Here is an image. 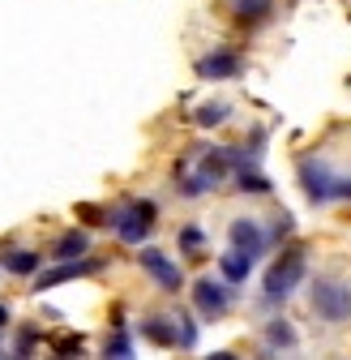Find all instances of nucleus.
Masks as SVG:
<instances>
[{"instance_id": "23", "label": "nucleus", "mask_w": 351, "mask_h": 360, "mask_svg": "<svg viewBox=\"0 0 351 360\" xmlns=\"http://www.w3.org/2000/svg\"><path fill=\"white\" fill-rule=\"evenodd\" d=\"M5 322H9V309H5V304H0V326H5Z\"/></svg>"}, {"instance_id": "12", "label": "nucleus", "mask_w": 351, "mask_h": 360, "mask_svg": "<svg viewBox=\"0 0 351 360\" xmlns=\"http://www.w3.org/2000/svg\"><path fill=\"white\" fill-rule=\"evenodd\" d=\"M86 249H91V236H86V232H65L56 245H52V257H60V262H73V257H81Z\"/></svg>"}, {"instance_id": "16", "label": "nucleus", "mask_w": 351, "mask_h": 360, "mask_svg": "<svg viewBox=\"0 0 351 360\" xmlns=\"http://www.w3.org/2000/svg\"><path fill=\"white\" fill-rule=\"evenodd\" d=\"M266 343H270V347H296V330H291L287 322H270V326H266Z\"/></svg>"}, {"instance_id": "22", "label": "nucleus", "mask_w": 351, "mask_h": 360, "mask_svg": "<svg viewBox=\"0 0 351 360\" xmlns=\"http://www.w3.org/2000/svg\"><path fill=\"white\" fill-rule=\"evenodd\" d=\"M334 198H351V180H338V189H334Z\"/></svg>"}, {"instance_id": "19", "label": "nucleus", "mask_w": 351, "mask_h": 360, "mask_svg": "<svg viewBox=\"0 0 351 360\" xmlns=\"http://www.w3.org/2000/svg\"><path fill=\"white\" fill-rule=\"evenodd\" d=\"M52 352H60V356H69V352H81V339H77V335H60V339L52 343Z\"/></svg>"}, {"instance_id": "5", "label": "nucleus", "mask_w": 351, "mask_h": 360, "mask_svg": "<svg viewBox=\"0 0 351 360\" xmlns=\"http://www.w3.org/2000/svg\"><path fill=\"white\" fill-rule=\"evenodd\" d=\"M142 266L159 279V288H163V292H180V266H176L163 249H146V253H142Z\"/></svg>"}, {"instance_id": "10", "label": "nucleus", "mask_w": 351, "mask_h": 360, "mask_svg": "<svg viewBox=\"0 0 351 360\" xmlns=\"http://www.w3.org/2000/svg\"><path fill=\"white\" fill-rule=\"evenodd\" d=\"M91 270H95V262H65V266L48 270V275H39V283H34V288H56V283L77 279V275H91Z\"/></svg>"}, {"instance_id": "6", "label": "nucleus", "mask_w": 351, "mask_h": 360, "mask_svg": "<svg viewBox=\"0 0 351 360\" xmlns=\"http://www.w3.org/2000/svg\"><path fill=\"white\" fill-rule=\"evenodd\" d=\"M300 180H304V189H309V198L313 202H330L334 198V189H338V180L322 167V163H300Z\"/></svg>"}, {"instance_id": "20", "label": "nucleus", "mask_w": 351, "mask_h": 360, "mask_svg": "<svg viewBox=\"0 0 351 360\" xmlns=\"http://www.w3.org/2000/svg\"><path fill=\"white\" fill-rule=\"evenodd\" d=\"M107 356H128V339H124V335L107 339Z\"/></svg>"}, {"instance_id": "3", "label": "nucleus", "mask_w": 351, "mask_h": 360, "mask_svg": "<svg viewBox=\"0 0 351 360\" xmlns=\"http://www.w3.org/2000/svg\"><path fill=\"white\" fill-rule=\"evenodd\" d=\"M313 309L326 322H347L351 318V288L338 279H317L313 283Z\"/></svg>"}, {"instance_id": "14", "label": "nucleus", "mask_w": 351, "mask_h": 360, "mask_svg": "<svg viewBox=\"0 0 351 360\" xmlns=\"http://www.w3.org/2000/svg\"><path fill=\"white\" fill-rule=\"evenodd\" d=\"M39 262H43V257H39L34 249H18V253H9V257H5V266L13 270V275H34Z\"/></svg>"}, {"instance_id": "21", "label": "nucleus", "mask_w": 351, "mask_h": 360, "mask_svg": "<svg viewBox=\"0 0 351 360\" xmlns=\"http://www.w3.org/2000/svg\"><path fill=\"white\" fill-rule=\"evenodd\" d=\"M180 240H185L189 249H197V245H201V232H197V228H185V232H180Z\"/></svg>"}, {"instance_id": "1", "label": "nucleus", "mask_w": 351, "mask_h": 360, "mask_svg": "<svg viewBox=\"0 0 351 360\" xmlns=\"http://www.w3.org/2000/svg\"><path fill=\"white\" fill-rule=\"evenodd\" d=\"M154 214H159L154 202H128L124 210L112 214V228H116V236L124 245H142L150 236V228H154Z\"/></svg>"}, {"instance_id": "4", "label": "nucleus", "mask_w": 351, "mask_h": 360, "mask_svg": "<svg viewBox=\"0 0 351 360\" xmlns=\"http://www.w3.org/2000/svg\"><path fill=\"white\" fill-rule=\"evenodd\" d=\"M193 304H197V313L201 318H223L227 313V304H232V288H223V283H214V279H197L193 283Z\"/></svg>"}, {"instance_id": "11", "label": "nucleus", "mask_w": 351, "mask_h": 360, "mask_svg": "<svg viewBox=\"0 0 351 360\" xmlns=\"http://www.w3.org/2000/svg\"><path fill=\"white\" fill-rule=\"evenodd\" d=\"M218 270H223V279H227V283H240V279H249L253 257H249V253H240V249H232V253L218 257Z\"/></svg>"}, {"instance_id": "7", "label": "nucleus", "mask_w": 351, "mask_h": 360, "mask_svg": "<svg viewBox=\"0 0 351 360\" xmlns=\"http://www.w3.org/2000/svg\"><path fill=\"white\" fill-rule=\"evenodd\" d=\"M227 167H232V150H206L201 163H197V176H193V180H197L201 189H214V185H223Z\"/></svg>"}, {"instance_id": "8", "label": "nucleus", "mask_w": 351, "mask_h": 360, "mask_svg": "<svg viewBox=\"0 0 351 360\" xmlns=\"http://www.w3.org/2000/svg\"><path fill=\"white\" fill-rule=\"evenodd\" d=\"M227 236H232V249H240V253H249V257H257L261 249H266V232H261L253 219H236Z\"/></svg>"}, {"instance_id": "9", "label": "nucleus", "mask_w": 351, "mask_h": 360, "mask_svg": "<svg viewBox=\"0 0 351 360\" xmlns=\"http://www.w3.org/2000/svg\"><path fill=\"white\" fill-rule=\"evenodd\" d=\"M240 69H244V65H240L236 52H210V56L197 60V73H201V77H236Z\"/></svg>"}, {"instance_id": "13", "label": "nucleus", "mask_w": 351, "mask_h": 360, "mask_svg": "<svg viewBox=\"0 0 351 360\" xmlns=\"http://www.w3.org/2000/svg\"><path fill=\"white\" fill-rule=\"evenodd\" d=\"M142 335H146L150 343H159V347L180 343V339H176V326H171L167 318H146V322H142Z\"/></svg>"}, {"instance_id": "18", "label": "nucleus", "mask_w": 351, "mask_h": 360, "mask_svg": "<svg viewBox=\"0 0 351 360\" xmlns=\"http://www.w3.org/2000/svg\"><path fill=\"white\" fill-rule=\"evenodd\" d=\"M227 120V103H206L197 112V124H223Z\"/></svg>"}, {"instance_id": "2", "label": "nucleus", "mask_w": 351, "mask_h": 360, "mask_svg": "<svg viewBox=\"0 0 351 360\" xmlns=\"http://www.w3.org/2000/svg\"><path fill=\"white\" fill-rule=\"evenodd\" d=\"M300 279H304V249H287V253L266 270V296H270V300H283V296H291V292L300 288Z\"/></svg>"}, {"instance_id": "15", "label": "nucleus", "mask_w": 351, "mask_h": 360, "mask_svg": "<svg viewBox=\"0 0 351 360\" xmlns=\"http://www.w3.org/2000/svg\"><path fill=\"white\" fill-rule=\"evenodd\" d=\"M274 9V0H236V13H240V22H261Z\"/></svg>"}, {"instance_id": "17", "label": "nucleus", "mask_w": 351, "mask_h": 360, "mask_svg": "<svg viewBox=\"0 0 351 360\" xmlns=\"http://www.w3.org/2000/svg\"><path fill=\"white\" fill-rule=\"evenodd\" d=\"M240 189H244V193H266V189H270V180L261 176V172H249V167H240Z\"/></svg>"}]
</instances>
